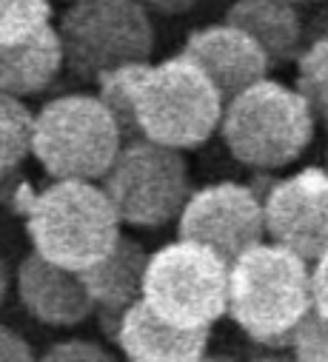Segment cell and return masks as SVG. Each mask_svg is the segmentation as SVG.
<instances>
[{
  "instance_id": "obj_12",
  "label": "cell",
  "mask_w": 328,
  "mask_h": 362,
  "mask_svg": "<svg viewBox=\"0 0 328 362\" xmlns=\"http://www.w3.org/2000/svg\"><path fill=\"white\" fill-rule=\"evenodd\" d=\"M18 294L29 317L43 325L69 328L95 314V300L80 274L43 259L37 251H32L18 268Z\"/></svg>"
},
{
  "instance_id": "obj_19",
  "label": "cell",
  "mask_w": 328,
  "mask_h": 362,
  "mask_svg": "<svg viewBox=\"0 0 328 362\" xmlns=\"http://www.w3.org/2000/svg\"><path fill=\"white\" fill-rule=\"evenodd\" d=\"M52 21L49 0H0V46L20 43Z\"/></svg>"
},
{
  "instance_id": "obj_23",
  "label": "cell",
  "mask_w": 328,
  "mask_h": 362,
  "mask_svg": "<svg viewBox=\"0 0 328 362\" xmlns=\"http://www.w3.org/2000/svg\"><path fill=\"white\" fill-rule=\"evenodd\" d=\"M311 297H314V311L328 320V254H322L311 271Z\"/></svg>"
},
{
  "instance_id": "obj_1",
  "label": "cell",
  "mask_w": 328,
  "mask_h": 362,
  "mask_svg": "<svg viewBox=\"0 0 328 362\" xmlns=\"http://www.w3.org/2000/svg\"><path fill=\"white\" fill-rule=\"evenodd\" d=\"M98 83L123 143L148 140L177 151L200 148L223 123L226 106L214 83L183 54L160 66L131 63L103 71Z\"/></svg>"
},
{
  "instance_id": "obj_3",
  "label": "cell",
  "mask_w": 328,
  "mask_h": 362,
  "mask_svg": "<svg viewBox=\"0 0 328 362\" xmlns=\"http://www.w3.org/2000/svg\"><path fill=\"white\" fill-rule=\"evenodd\" d=\"M314 311L308 262L271 243H260L231 265L228 317L269 348L294 345L303 320Z\"/></svg>"
},
{
  "instance_id": "obj_16",
  "label": "cell",
  "mask_w": 328,
  "mask_h": 362,
  "mask_svg": "<svg viewBox=\"0 0 328 362\" xmlns=\"http://www.w3.org/2000/svg\"><path fill=\"white\" fill-rule=\"evenodd\" d=\"M226 23L254 37L271 63H286L297 57L303 23L288 0H237L226 15Z\"/></svg>"
},
{
  "instance_id": "obj_15",
  "label": "cell",
  "mask_w": 328,
  "mask_h": 362,
  "mask_svg": "<svg viewBox=\"0 0 328 362\" xmlns=\"http://www.w3.org/2000/svg\"><path fill=\"white\" fill-rule=\"evenodd\" d=\"M66 63L60 32L49 23L37 35L0 46V92L12 98L40 95L54 83Z\"/></svg>"
},
{
  "instance_id": "obj_7",
  "label": "cell",
  "mask_w": 328,
  "mask_h": 362,
  "mask_svg": "<svg viewBox=\"0 0 328 362\" xmlns=\"http://www.w3.org/2000/svg\"><path fill=\"white\" fill-rule=\"evenodd\" d=\"M66 66L80 80H98L154 52V26L140 0H74L60 18Z\"/></svg>"
},
{
  "instance_id": "obj_6",
  "label": "cell",
  "mask_w": 328,
  "mask_h": 362,
  "mask_svg": "<svg viewBox=\"0 0 328 362\" xmlns=\"http://www.w3.org/2000/svg\"><path fill=\"white\" fill-rule=\"evenodd\" d=\"M231 265L200 243H169L148 257L143 300L177 328H211L228 314Z\"/></svg>"
},
{
  "instance_id": "obj_17",
  "label": "cell",
  "mask_w": 328,
  "mask_h": 362,
  "mask_svg": "<svg viewBox=\"0 0 328 362\" xmlns=\"http://www.w3.org/2000/svg\"><path fill=\"white\" fill-rule=\"evenodd\" d=\"M35 117L20 98L0 92V183H6L32 154Z\"/></svg>"
},
{
  "instance_id": "obj_26",
  "label": "cell",
  "mask_w": 328,
  "mask_h": 362,
  "mask_svg": "<svg viewBox=\"0 0 328 362\" xmlns=\"http://www.w3.org/2000/svg\"><path fill=\"white\" fill-rule=\"evenodd\" d=\"M6 294H9V265L4 257H0V305H4Z\"/></svg>"
},
{
  "instance_id": "obj_2",
  "label": "cell",
  "mask_w": 328,
  "mask_h": 362,
  "mask_svg": "<svg viewBox=\"0 0 328 362\" xmlns=\"http://www.w3.org/2000/svg\"><path fill=\"white\" fill-rule=\"evenodd\" d=\"M12 203L26 217L32 248L74 274L103 262L123 237L112 197L89 180H57L37 194L20 183Z\"/></svg>"
},
{
  "instance_id": "obj_18",
  "label": "cell",
  "mask_w": 328,
  "mask_h": 362,
  "mask_svg": "<svg viewBox=\"0 0 328 362\" xmlns=\"http://www.w3.org/2000/svg\"><path fill=\"white\" fill-rule=\"evenodd\" d=\"M297 92L311 106L314 120L328 132V40H314L297 57Z\"/></svg>"
},
{
  "instance_id": "obj_11",
  "label": "cell",
  "mask_w": 328,
  "mask_h": 362,
  "mask_svg": "<svg viewBox=\"0 0 328 362\" xmlns=\"http://www.w3.org/2000/svg\"><path fill=\"white\" fill-rule=\"evenodd\" d=\"M183 57H189L206 71L223 106L231 103L237 95H242L245 88H252L254 83L266 80V71L271 66L269 54L254 37L228 23L192 32Z\"/></svg>"
},
{
  "instance_id": "obj_24",
  "label": "cell",
  "mask_w": 328,
  "mask_h": 362,
  "mask_svg": "<svg viewBox=\"0 0 328 362\" xmlns=\"http://www.w3.org/2000/svg\"><path fill=\"white\" fill-rule=\"evenodd\" d=\"M194 6V0H148V9H157V12H186Z\"/></svg>"
},
{
  "instance_id": "obj_4",
  "label": "cell",
  "mask_w": 328,
  "mask_h": 362,
  "mask_svg": "<svg viewBox=\"0 0 328 362\" xmlns=\"http://www.w3.org/2000/svg\"><path fill=\"white\" fill-rule=\"evenodd\" d=\"M220 134L231 157L257 171L297 163L314 140V115L297 88L260 80L223 109Z\"/></svg>"
},
{
  "instance_id": "obj_5",
  "label": "cell",
  "mask_w": 328,
  "mask_h": 362,
  "mask_svg": "<svg viewBox=\"0 0 328 362\" xmlns=\"http://www.w3.org/2000/svg\"><path fill=\"white\" fill-rule=\"evenodd\" d=\"M123 148V134L100 95H63L35 117L32 154L54 180H103Z\"/></svg>"
},
{
  "instance_id": "obj_9",
  "label": "cell",
  "mask_w": 328,
  "mask_h": 362,
  "mask_svg": "<svg viewBox=\"0 0 328 362\" xmlns=\"http://www.w3.org/2000/svg\"><path fill=\"white\" fill-rule=\"evenodd\" d=\"M180 240L200 243L234 265L245 251L263 243L266 234V209L252 186L240 183H214L197 189L177 226Z\"/></svg>"
},
{
  "instance_id": "obj_28",
  "label": "cell",
  "mask_w": 328,
  "mask_h": 362,
  "mask_svg": "<svg viewBox=\"0 0 328 362\" xmlns=\"http://www.w3.org/2000/svg\"><path fill=\"white\" fill-rule=\"evenodd\" d=\"M200 362H237V359H231V356H203Z\"/></svg>"
},
{
  "instance_id": "obj_25",
  "label": "cell",
  "mask_w": 328,
  "mask_h": 362,
  "mask_svg": "<svg viewBox=\"0 0 328 362\" xmlns=\"http://www.w3.org/2000/svg\"><path fill=\"white\" fill-rule=\"evenodd\" d=\"M314 40H328V12H322L320 18H314L311 29H308V43Z\"/></svg>"
},
{
  "instance_id": "obj_27",
  "label": "cell",
  "mask_w": 328,
  "mask_h": 362,
  "mask_svg": "<svg viewBox=\"0 0 328 362\" xmlns=\"http://www.w3.org/2000/svg\"><path fill=\"white\" fill-rule=\"evenodd\" d=\"M254 362H294V359H288V356H260Z\"/></svg>"
},
{
  "instance_id": "obj_20",
  "label": "cell",
  "mask_w": 328,
  "mask_h": 362,
  "mask_svg": "<svg viewBox=\"0 0 328 362\" xmlns=\"http://www.w3.org/2000/svg\"><path fill=\"white\" fill-rule=\"evenodd\" d=\"M294 362H328V320L311 311L294 337Z\"/></svg>"
},
{
  "instance_id": "obj_14",
  "label": "cell",
  "mask_w": 328,
  "mask_h": 362,
  "mask_svg": "<svg viewBox=\"0 0 328 362\" xmlns=\"http://www.w3.org/2000/svg\"><path fill=\"white\" fill-rule=\"evenodd\" d=\"M209 337L211 328H177L137 300L123 317L117 345L129 362H200Z\"/></svg>"
},
{
  "instance_id": "obj_29",
  "label": "cell",
  "mask_w": 328,
  "mask_h": 362,
  "mask_svg": "<svg viewBox=\"0 0 328 362\" xmlns=\"http://www.w3.org/2000/svg\"><path fill=\"white\" fill-rule=\"evenodd\" d=\"M325 165H328V151H325Z\"/></svg>"
},
{
  "instance_id": "obj_13",
  "label": "cell",
  "mask_w": 328,
  "mask_h": 362,
  "mask_svg": "<svg viewBox=\"0 0 328 362\" xmlns=\"http://www.w3.org/2000/svg\"><path fill=\"white\" fill-rule=\"evenodd\" d=\"M148 257L151 254H146V248L137 240L120 237V243L103 262L80 271V280H83L89 297L95 300L100 331L112 342H117L120 337L126 311L137 300H143V277H146Z\"/></svg>"
},
{
  "instance_id": "obj_8",
  "label": "cell",
  "mask_w": 328,
  "mask_h": 362,
  "mask_svg": "<svg viewBox=\"0 0 328 362\" xmlns=\"http://www.w3.org/2000/svg\"><path fill=\"white\" fill-rule=\"evenodd\" d=\"M120 223L131 228H163L189 203V165L177 148L148 140L123 143L115 165L103 177Z\"/></svg>"
},
{
  "instance_id": "obj_30",
  "label": "cell",
  "mask_w": 328,
  "mask_h": 362,
  "mask_svg": "<svg viewBox=\"0 0 328 362\" xmlns=\"http://www.w3.org/2000/svg\"><path fill=\"white\" fill-rule=\"evenodd\" d=\"M0 186H4V183H0ZM0 197H4V194H0Z\"/></svg>"
},
{
  "instance_id": "obj_21",
  "label": "cell",
  "mask_w": 328,
  "mask_h": 362,
  "mask_svg": "<svg viewBox=\"0 0 328 362\" xmlns=\"http://www.w3.org/2000/svg\"><path fill=\"white\" fill-rule=\"evenodd\" d=\"M37 362H117L103 345L89 339H66L49 345Z\"/></svg>"
},
{
  "instance_id": "obj_22",
  "label": "cell",
  "mask_w": 328,
  "mask_h": 362,
  "mask_svg": "<svg viewBox=\"0 0 328 362\" xmlns=\"http://www.w3.org/2000/svg\"><path fill=\"white\" fill-rule=\"evenodd\" d=\"M0 362H37V359L29 342L18 331L0 325Z\"/></svg>"
},
{
  "instance_id": "obj_10",
  "label": "cell",
  "mask_w": 328,
  "mask_h": 362,
  "mask_svg": "<svg viewBox=\"0 0 328 362\" xmlns=\"http://www.w3.org/2000/svg\"><path fill=\"white\" fill-rule=\"evenodd\" d=\"M266 234L300 254L305 262H317L328 254V171L303 168L288 180H274L266 200Z\"/></svg>"
}]
</instances>
